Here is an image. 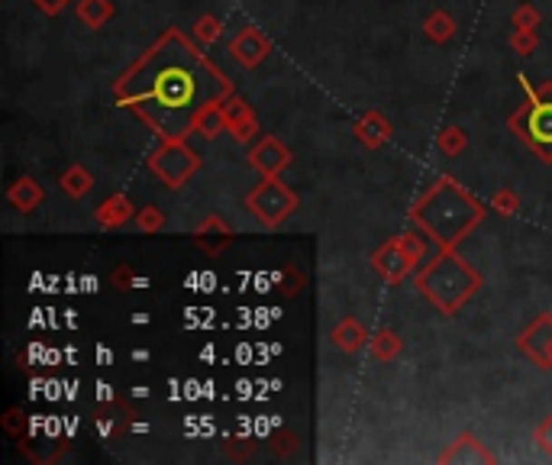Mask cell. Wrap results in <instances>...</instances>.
I'll use <instances>...</instances> for the list:
<instances>
[{
    "mask_svg": "<svg viewBox=\"0 0 552 465\" xmlns=\"http://www.w3.org/2000/svg\"><path fill=\"white\" fill-rule=\"evenodd\" d=\"M229 94H236L233 82L181 30H165L113 84L120 107L159 140H188L200 111Z\"/></svg>",
    "mask_w": 552,
    "mask_h": 465,
    "instance_id": "1",
    "label": "cell"
},
{
    "mask_svg": "<svg viewBox=\"0 0 552 465\" xmlns=\"http://www.w3.org/2000/svg\"><path fill=\"white\" fill-rule=\"evenodd\" d=\"M485 207L471 198L452 175H440L407 210L413 227L430 237L436 249H456L471 229L485 220Z\"/></svg>",
    "mask_w": 552,
    "mask_h": 465,
    "instance_id": "2",
    "label": "cell"
},
{
    "mask_svg": "<svg viewBox=\"0 0 552 465\" xmlns=\"http://www.w3.org/2000/svg\"><path fill=\"white\" fill-rule=\"evenodd\" d=\"M413 285L440 314L456 317L459 310L479 295L481 275L462 256H456V249H436V256L417 272Z\"/></svg>",
    "mask_w": 552,
    "mask_h": 465,
    "instance_id": "3",
    "label": "cell"
},
{
    "mask_svg": "<svg viewBox=\"0 0 552 465\" xmlns=\"http://www.w3.org/2000/svg\"><path fill=\"white\" fill-rule=\"evenodd\" d=\"M510 133L552 165V101H523L508 117Z\"/></svg>",
    "mask_w": 552,
    "mask_h": 465,
    "instance_id": "4",
    "label": "cell"
},
{
    "mask_svg": "<svg viewBox=\"0 0 552 465\" xmlns=\"http://www.w3.org/2000/svg\"><path fill=\"white\" fill-rule=\"evenodd\" d=\"M246 210H249L262 227L275 229L297 210V194L291 191L278 175H268L246 194Z\"/></svg>",
    "mask_w": 552,
    "mask_h": 465,
    "instance_id": "5",
    "label": "cell"
},
{
    "mask_svg": "<svg viewBox=\"0 0 552 465\" xmlns=\"http://www.w3.org/2000/svg\"><path fill=\"white\" fill-rule=\"evenodd\" d=\"M149 171H152L165 188H181L194 178V171L200 169V159L188 140H162L159 149L149 155Z\"/></svg>",
    "mask_w": 552,
    "mask_h": 465,
    "instance_id": "6",
    "label": "cell"
},
{
    "mask_svg": "<svg viewBox=\"0 0 552 465\" xmlns=\"http://www.w3.org/2000/svg\"><path fill=\"white\" fill-rule=\"evenodd\" d=\"M517 349L539 369H552V314H539L527 330L517 336Z\"/></svg>",
    "mask_w": 552,
    "mask_h": 465,
    "instance_id": "7",
    "label": "cell"
},
{
    "mask_svg": "<svg viewBox=\"0 0 552 465\" xmlns=\"http://www.w3.org/2000/svg\"><path fill=\"white\" fill-rule=\"evenodd\" d=\"M229 55L243 68H258L272 55V39H268L266 33H258L256 26H246V30L236 33L233 43H229Z\"/></svg>",
    "mask_w": 552,
    "mask_h": 465,
    "instance_id": "8",
    "label": "cell"
},
{
    "mask_svg": "<svg viewBox=\"0 0 552 465\" xmlns=\"http://www.w3.org/2000/svg\"><path fill=\"white\" fill-rule=\"evenodd\" d=\"M372 268H375V272L382 275L388 285H401V281H404L417 266H413L411 256L401 249L398 237H394V239H388V243L375 249V256H372Z\"/></svg>",
    "mask_w": 552,
    "mask_h": 465,
    "instance_id": "9",
    "label": "cell"
},
{
    "mask_svg": "<svg viewBox=\"0 0 552 465\" xmlns=\"http://www.w3.org/2000/svg\"><path fill=\"white\" fill-rule=\"evenodd\" d=\"M249 165L262 178L281 175V171L291 165V149H287L281 140H275V136H262V140L249 149Z\"/></svg>",
    "mask_w": 552,
    "mask_h": 465,
    "instance_id": "10",
    "label": "cell"
},
{
    "mask_svg": "<svg viewBox=\"0 0 552 465\" xmlns=\"http://www.w3.org/2000/svg\"><path fill=\"white\" fill-rule=\"evenodd\" d=\"M440 462H442V465H459V462H465V465H469V462L494 465V462H498V456H494V452L488 450L485 443H481L479 436L465 433V436H459V440L450 446V450L442 452Z\"/></svg>",
    "mask_w": 552,
    "mask_h": 465,
    "instance_id": "11",
    "label": "cell"
},
{
    "mask_svg": "<svg viewBox=\"0 0 552 465\" xmlns=\"http://www.w3.org/2000/svg\"><path fill=\"white\" fill-rule=\"evenodd\" d=\"M194 243H198V249H204L207 256H220L223 246L233 243V229L217 214H210L207 220H200L198 227H194Z\"/></svg>",
    "mask_w": 552,
    "mask_h": 465,
    "instance_id": "12",
    "label": "cell"
},
{
    "mask_svg": "<svg viewBox=\"0 0 552 465\" xmlns=\"http://www.w3.org/2000/svg\"><path fill=\"white\" fill-rule=\"evenodd\" d=\"M353 133H355V140H359L365 149H378V146H384V142L391 140L394 126H391V120L384 117L382 111H368L365 117L355 123Z\"/></svg>",
    "mask_w": 552,
    "mask_h": 465,
    "instance_id": "13",
    "label": "cell"
},
{
    "mask_svg": "<svg viewBox=\"0 0 552 465\" xmlns=\"http://www.w3.org/2000/svg\"><path fill=\"white\" fill-rule=\"evenodd\" d=\"M130 217H136V207L126 194H111V198L94 210V220L101 223L103 229L123 227V223H130Z\"/></svg>",
    "mask_w": 552,
    "mask_h": 465,
    "instance_id": "14",
    "label": "cell"
},
{
    "mask_svg": "<svg viewBox=\"0 0 552 465\" xmlns=\"http://www.w3.org/2000/svg\"><path fill=\"white\" fill-rule=\"evenodd\" d=\"M330 340H333V346L343 349V353H359L362 346H368L372 333H368L365 324H359L355 317H346L330 330Z\"/></svg>",
    "mask_w": 552,
    "mask_h": 465,
    "instance_id": "15",
    "label": "cell"
},
{
    "mask_svg": "<svg viewBox=\"0 0 552 465\" xmlns=\"http://www.w3.org/2000/svg\"><path fill=\"white\" fill-rule=\"evenodd\" d=\"M7 200L20 214H33V210L43 204V185H39L36 178H16L7 191Z\"/></svg>",
    "mask_w": 552,
    "mask_h": 465,
    "instance_id": "16",
    "label": "cell"
},
{
    "mask_svg": "<svg viewBox=\"0 0 552 465\" xmlns=\"http://www.w3.org/2000/svg\"><path fill=\"white\" fill-rule=\"evenodd\" d=\"M113 14H117V7H113L111 0H78V4H74V16H78V23H84L88 30H103V26L113 20Z\"/></svg>",
    "mask_w": 552,
    "mask_h": 465,
    "instance_id": "17",
    "label": "cell"
},
{
    "mask_svg": "<svg viewBox=\"0 0 552 465\" xmlns=\"http://www.w3.org/2000/svg\"><path fill=\"white\" fill-rule=\"evenodd\" d=\"M59 185H62V191H65L68 198H74V200L88 198L91 188H94V175H91L84 165H68V169L62 171Z\"/></svg>",
    "mask_w": 552,
    "mask_h": 465,
    "instance_id": "18",
    "label": "cell"
},
{
    "mask_svg": "<svg viewBox=\"0 0 552 465\" xmlns=\"http://www.w3.org/2000/svg\"><path fill=\"white\" fill-rule=\"evenodd\" d=\"M194 133H200L204 140H217L220 133H227V113H223V103H210L204 107L194 123Z\"/></svg>",
    "mask_w": 552,
    "mask_h": 465,
    "instance_id": "19",
    "label": "cell"
},
{
    "mask_svg": "<svg viewBox=\"0 0 552 465\" xmlns=\"http://www.w3.org/2000/svg\"><path fill=\"white\" fill-rule=\"evenodd\" d=\"M368 349H372V355H375L378 362H394L401 355V349H404V340H401L394 330H378L372 340H368Z\"/></svg>",
    "mask_w": 552,
    "mask_h": 465,
    "instance_id": "20",
    "label": "cell"
},
{
    "mask_svg": "<svg viewBox=\"0 0 552 465\" xmlns=\"http://www.w3.org/2000/svg\"><path fill=\"white\" fill-rule=\"evenodd\" d=\"M423 33H427L430 43H450V39L456 36V20H452V14H446V10H436V14H430L427 23H423Z\"/></svg>",
    "mask_w": 552,
    "mask_h": 465,
    "instance_id": "21",
    "label": "cell"
},
{
    "mask_svg": "<svg viewBox=\"0 0 552 465\" xmlns=\"http://www.w3.org/2000/svg\"><path fill=\"white\" fill-rule=\"evenodd\" d=\"M427 233H423V229H407V233H401L398 237V243H401V249L407 252V256H411V262L413 266H420V262H423V258H427Z\"/></svg>",
    "mask_w": 552,
    "mask_h": 465,
    "instance_id": "22",
    "label": "cell"
},
{
    "mask_svg": "<svg viewBox=\"0 0 552 465\" xmlns=\"http://www.w3.org/2000/svg\"><path fill=\"white\" fill-rule=\"evenodd\" d=\"M465 146H469V136H465L462 126H446L440 136H436V149L442 155H462Z\"/></svg>",
    "mask_w": 552,
    "mask_h": 465,
    "instance_id": "23",
    "label": "cell"
},
{
    "mask_svg": "<svg viewBox=\"0 0 552 465\" xmlns=\"http://www.w3.org/2000/svg\"><path fill=\"white\" fill-rule=\"evenodd\" d=\"M220 36H223V23L217 20L214 14H204V16H198V23H194V39H198V43H204V45H214Z\"/></svg>",
    "mask_w": 552,
    "mask_h": 465,
    "instance_id": "24",
    "label": "cell"
},
{
    "mask_svg": "<svg viewBox=\"0 0 552 465\" xmlns=\"http://www.w3.org/2000/svg\"><path fill=\"white\" fill-rule=\"evenodd\" d=\"M136 229H140V233H162L165 214L155 204L142 207V210H136Z\"/></svg>",
    "mask_w": 552,
    "mask_h": 465,
    "instance_id": "25",
    "label": "cell"
},
{
    "mask_svg": "<svg viewBox=\"0 0 552 465\" xmlns=\"http://www.w3.org/2000/svg\"><path fill=\"white\" fill-rule=\"evenodd\" d=\"M491 210L501 217H514L517 210H520V198H517V191H510V188H498V191L491 194Z\"/></svg>",
    "mask_w": 552,
    "mask_h": 465,
    "instance_id": "26",
    "label": "cell"
},
{
    "mask_svg": "<svg viewBox=\"0 0 552 465\" xmlns=\"http://www.w3.org/2000/svg\"><path fill=\"white\" fill-rule=\"evenodd\" d=\"M539 10L530 7V4H523V7L514 10V16H510V23H514V30H539Z\"/></svg>",
    "mask_w": 552,
    "mask_h": 465,
    "instance_id": "27",
    "label": "cell"
},
{
    "mask_svg": "<svg viewBox=\"0 0 552 465\" xmlns=\"http://www.w3.org/2000/svg\"><path fill=\"white\" fill-rule=\"evenodd\" d=\"M537 43H539L537 30H514L510 33V49H514L517 55H533Z\"/></svg>",
    "mask_w": 552,
    "mask_h": 465,
    "instance_id": "28",
    "label": "cell"
},
{
    "mask_svg": "<svg viewBox=\"0 0 552 465\" xmlns=\"http://www.w3.org/2000/svg\"><path fill=\"white\" fill-rule=\"evenodd\" d=\"M227 133L233 136L236 142H252V140H256V133H258V117H256V113H252V117L239 120V123L229 126Z\"/></svg>",
    "mask_w": 552,
    "mask_h": 465,
    "instance_id": "29",
    "label": "cell"
},
{
    "mask_svg": "<svg viewBox=\"0 0 552 465\" xmlns=\"http://www.w3.org/2000/svg\"><path fill=\"white\" fill-rule=\"evenodd\" d=\"M533 436H537V446H539V450H543L546 456L552 459V413H549V417H546L543 423H539L537 433H533Z\"/></svg>",
    "mask_w": 552,
    "mask_h": 465,
    "instance_id": "30",
    "label": "cell"
},
{
    "mask_svg": "<svg viewBox=\"0 0 552 465\" xmlns=\"http://www.w3.org/2000/svg\"><path fill=\"white\" fill-rule=\"evenodd\" d=\"M111 281H113V288L130 291V285H133V281H136V275H133V268H130V266H120L117 272L111 275Z\"/></svg>",
    "mask_w": 552,
    "mask_h": 465,
    "instance_id": "31",
    "label": "cell"
},
{
    "mask_svg": "<svg viewBox=\"0 0 552 465\" xmlns=\"http://www.w3.org/2000/svg\"><path fill=\"white\" fill-rule=\"evenodd\" d=\"M26 427V417H23L20 407H14V411H7V417H4V430L7 433H20V430Z\"/></svg>",
    "mask_w": 552,
    "mask_h": 465,
    "instance_id": "32",
    "label": "cell"
},
{
    "mask_svg": "<svg viewBox=\"0 0 552 465\" xmlns=\"http://www.w3.org/2000/svg\"><path fill=\"white\" fill-rule=\"evenodd\" d=\"M33 4H36V7L43 10L45 16H59L62 10H65L68 4H72V0H33Z\"/></svg>",
    "mask_w": 552,
    "mask_h": 465,
    "instance_id": "33",
    "label": "cell"
},
{
    "mask_svg": "<svg viewBox=\"0 0 552 465\" xmlns=\"http://www.w3.org/2000/svg\"><path fill=\"white\" fill-rule=\"evenodd\" d=\"M133 324H149V314H133Z\"/></svg>",
    "mask_w": 552,
    "mask_h": 465,
    "instance_id": "34",
    "label": "cell"
}]
</instances>
